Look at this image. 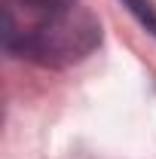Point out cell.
Listing matches in <instances>:
<instances>
[{"label": "cell", "instance_id": "obj_3", "mask_svg": "<svg viewBox=\"0 0 156 159\" xmlns=\"http://www.w3.org/2000/svg\"><path fill=\"white\" fill-rule=\"evenodd\" d=\"M122 6L141 21L144 31H150V34L156 37V3L153 0H122Z\"/></svg>", "mask_w": 156, "mask_h": 159}, {"label": "cell", "instance_id": "obj_1", "mask_svg": "<svg viewBox=\"0 0 156 159\" xmlns=\"http://www.w3.org/2000/svg\"><path fill=\"white\" fill-rule=\"evenodd\" d=\"M3 43L19 58L64 67L101 46V21L80 3L58 12H21L3 6Z\"/></svg>", "mask_w": 156, "mask_h": 159}, {"label": "cell", "instance_id": "obj_2", "mask_svg": "<svg viewBox=\"0 0 156 159\" xmlns=\"http://www.w3.org/2000/svg\"><path fill=\"white\" fill-rule=\"evenodd\" d=\"M80 0H6V6L21 9V12H58V9H71Z\"/></svg>", "mask_w": 156, "mask_h": 159}]
</instances>
